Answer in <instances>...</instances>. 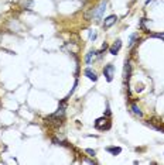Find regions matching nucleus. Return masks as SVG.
I'll use <instances>...</instances> for the list:
<instances>
[{
  "label": "nucleus",
  "instance_id": "1",
  "mask_svg": "<svg viewBox=\"0 0 164 165\" xmlns=\"http://www.w3.org/2000/svg\"><path fill=\"white\" fill-rule=\"evenodd\" d=\"M113 65L112 64H109V65H106L103 68V75L106 76V80L108 82H112V79H113Z\"/></svg>",
  "mask_w": 164,
  "mask_h": 165
},
{
  "label": "nucleus",
  "instance_id": "2",
  "mask_svg": "<svg viewBox=\"0 0 164 165\" xmlns=\"http://www.w3.org/2000/svg\"><path fill=\"white\" fill-rule=\"evenodd\" d=\"M95 127L98 128V130H105V128H109V123L105 117L102 119H98L96 122H95Z\"/></svg>",
  "mask_w": 164,
  "mask_h": 165
},
{
  "label": "nucleus",
  "instance_id": "3",
  "mask_svg": "<svg viewBox=\"0 0 164 165\" xmlns=\"http://www.w3.org/2000/svg\"><path fill=\"white\" fill-rule=\"evenodd\" d=\"M105 10H106V1H102V3L98 6V9L93 11V17H95V18H100Z\"/></svg>",
  "mask_w": 164,
  "mask_h": 165
},
{
  "label": "nucleus",
  "instance_id": "4",
  "mask_svg": "<svg viewBox=\"0 0 164 165\" xmlns=\"http://www.w3.org/2000/svg\"><path fill=\"white\" fill-rule=\"evenodd\" d=\"M116 20H117V17H116V16L106 17V18H105V23H103V28H110V27L116 23Z\"/></svg>",
  "mask_w": 164,
  "mask_h": 165
},
{
  "label": "nucleus",
  "instance_id": "5",
  "mask_svg": "<svg viewBox=\"0 0 164 165\" xmlns=\"http://www.w3.org/2000/svg\"><path fill=\"white\" fill-rule=\"evenodd\" d=\"M120 47H122V41H120V40H117V41H116V43L113 44L112 47H110V49H109L110 54H112V55H116V54L119 52Z\"/></svg>",
  "mask_w": 164,
  "mask_h": 165
},
{
  "label": "nucleus",
  "instance_id": "6",
  "mask_svg": "<svg viewBox=\"0 0 164 165\" xmlns=\"http://www.w3.org/2000/svg\"><path fill=\"white\" fill-rule=\"evenodd\" d=\"M83 74H85V76H88V78H89L91 80H93V82H96V80H98V75L95 74V72H92V71L89 69V68L83 71Z\"/></svg>",
  "mask_w": 164,
  "mask_h": 165
},
{
  "label": "nucleus",
  "instance_id": "7",
  "mask_svg": "<svg viewBox=\"0 0 164 165\" xmlns=\"http://www.w3.org/2000/svg\"><path fill=\"white\" fill-rule=\"evenodd\" d=\"M108 152H110L112 155H117L122 152L120 147H108Z\"/></svg>",
  "mask_w": 164,
  "mask_h": 165
},
{
  "label": "nucleus",
  "instance_id": "8",
  "mask_svg": "<svg viewBox=\"0 0 164 165\" xmlns=\"http://www.w3.org/2000/svg\"><path fill=\"white\" fill-rule=\"evenodd\" d=\"M131 110H133V113H134V114H137L139 117H142V116H143L142 110H140V109H139V107H137L136 105H131Z\"/></svg>",
  "mask_w": 164,
  "mask_h": 165
},
{
  "label": "nucleus",
  "instance_id": "9",
  "mask_svg": "<svg viewBox=\"0 0 164 165\" xmlns=\"http://www.w3.org/2000/svg\"><path fill=\"white\" fill-rule=\"evenodd\" d=\"M129 75H130V64L127 62L126 66H125V79L129 80Z\"/></svg>",
  "mask_w": 164,
  "mask_h": 165
},
{
  "label": "nucleus",
  "instance_id": "10",
  "mask_svg": "<svg viewBox=\"0 0 164 165\" xmlns=\"http://www.w3.org/2000/svg\"><path fill=\"white\" fill-rule=\"evenodd\" d=\"M95 51H91V52H88L86 58H85V61H86V64H91V61H92V57H95Z\"/></svg>",
  "mask_w": 164,
  "mask_h": 165
},
{
  "label": "nucleus",
  "instance_id": "11",
  "mask_svg": "<svg viewBox=\"0 0 164 165\" xmlns=\"http://www.w3.org/2000/svg\"><path fill=\"white\" fill-rule=\"evenodd\" d=\"M150 37H154V38H161L164 41V34H151Z\"/></svg>",
  "mask_w": 164,
  "mask_h": 165
},
{
  "label": "nucleus",
  "instance_id": "12",
  "mask_svg": "<svg viewBox=\"0 0 164 165\" xmlns=\"http://www.w3.org/2000/svg\"><path fill=\"white\" fill-rule=\"evenodd\" d=\"M95 38H96V32H95V31H91V34H89V40H91V41H93Z\"/></svg>",
  "mask_w": 164,
  "mask_h": 165
},
{
  "label": "nucleus",
  "instance_id": "13",
  "mask_svg": "<svg viewBox=\"0 0 164 165\" xmlns=\"http://www.w3.org/2000/svg\"><path fill=\"white\" fill-rule=\"evenodd\" d=\"M136 34H133V35H131L130 37V47H133V44H134V40H136Z\"/></svg>",
  "mask_w": 164,
  "mask_h": 165
},
{
  "label": "nucleus",
  "instance_id": "14",
  "mask_svg": "<svg viewBox=\"0 0 164 165\" xmlns=\"http://www.w3.org/2000/svg\"><path fill=\"white\" fill-rule=\"evenodd\" d=\"M86 152H88L89 155H92V157L95 155V151H93V150H91V148H88V150H86Z\"/></svg>",
  "mask_w": 164,
  "mask_h": 165
},
{
  "label": "nucleus",
  "instance_id": "15",
  "mask_svg": "<svg viewBox=\"0 0 164 165\" xmlns=\"http://www.w3.org/2000/svg\"><path fill=\"white\" fill-rule=\"evenodd\" d=\"M150 1H153V0H147V1H146V3H150Z\"/></svg>",
  "mask_w": 164,
  "mask_h": 165
}]
</instances>
